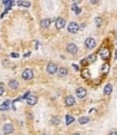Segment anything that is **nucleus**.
<instances>
[{"mask_svg":"<svg viewBox=\"0 0 117 135\" xmlns=\"http://www.w3.org/2000/svg\"><path fill=\"white\" fill-rule=\"evenodd\" d=\"M86 94H87V91H86V89L85 88H83V87H78L76 89V96H77V98H80V99H84L86 96Z\"/></svg>","mask_w":117,"mask_h":135,"instance_id":"423d86ee","label":"nucleus"},{"mask_svg":"<svg viewBox=\"0 0 117 135\" xmlns=\"http://www.w3.org/2000/svg\"><path fill=\"white\" fill-rule=\"evenodd\" d=\"M46 71H47L50 74H55V73L58 71V69H57V66L55 63L51 62L47 64V68H46Z\"/></svg>","mask_w":117,"mask_h":135,"instance_id":"20e7f679","label":"nucleus"},{"mask_svg":"<svg viewBox=\"0 0 117 135\" xmlns=\"http://www.w3.org/2000/svg\"><path fill=\"white\" fill-rule=\"evenodd\" d=\"M97 60V56L95 55V54H91V55H89L88 57H87V61H88V62H95V61Z\"/></svg>","mask_w":117,"mask_h":135,"instance_id":"6ab92c4d","label":"nucleus"},{"mask_svg":"<svg viewBox=\"0 0 117 135\" xmlns=\"http://www.w3.org/2000/svg\"><path fill=\"white\" fill-rule=\"evenodd\" d=\"M55 25H56V28L57 29H62L64 26H66V20H64V18L59 17V18H57V19H56Z\"/></svg>","mask_w":117,"mask_h":135,"instance_id":"6e6552de","label":"nucleus"},{"mask_svg":"<svg viewBox=\"0 0 117 135\" xmlns=\"http://www.w3.org/2000/svg\"><path fill=\"white\" fill-rule=\"evenodd\" d=\"M108 71H110V64H107V63L102 64V67H101V72L104 73V74H106V73H108Z\"/></svg>","mask_w":117,"mask_h":135,"instance_id":"a211bd4d","label":"nucleus"},{"mask_svg":"<svg viewBox=\"0 0 117 135\" xmlns=\"http://www.w3.org/2000/svg\"><path fill=\"white\" fill-rule=\"evenodd\" d=\"M37 102H38V98L36 96H29L27 98V103L29 105H36Z\"/></svg>","mask_w":117,"mask_h":135,"instance_id":"9d476101","label":"nucleus"},{"mask_svg":"<svg viewBox=\"0 0 117 135\" xmlns=\"http://www.w3.org/2000/svg\"><path fill=\"white\" fill-rule=\"evenodd\" d=\"M113 90V87L111 84H107V85H105L104 87V90H103V92H104L105 96H108V94H111V92H112Z\"/></svg>","mask_w":117,"mask_h":135,"instance_id":"ddd939ff","label":"nucleus"},{"mask_svg":"<svg viewBox=\"0 0 117 135\" xmlns=\"http://www.w3.org/2000/svg\"><path fill=\"white\" fill-rule=\"evenodd\" d=\"M68 30H69L70 33H76V32L80 30V27L75 21H71V23L68 25Z\"/></svg>","mask_w":117,"mask_h":135,"instance_id":"f257e3e1","label":"nucleus"},{"mask_svg":"<svg viewBox=\"0 0 117 135\" xmlns=\"http://www.w3.org/2000/svg\"><path fill=\"white\" fill-rule=\"evenodd\" d=\"M116 59H117V50H116Z\"/></svg>","mask_w":117,"mask_h":135,"instance_id":"2f4dec72","label":"nucleus"},{"mask_svg":"<svg viewBox=\"0 0 117 135\" xmlns=\"http://www.w3.org/2000/svg\"><path fill=\"white\" fill-rule=\"evenodd\" d=\"M73 135H81V134H78V133H74V134H73Z\"/></svg>","mask_w":117,"mask_h":135,"instance_id":"7c9ffc66","label":"nucleus"},{"mask_svg":"<svg viewBox=\"0 0 117 135\" xmlns=\"http://www.w3.org/2000/svg\"><path fill=\"white\" fill-rule=\"evenodd\" d=\"M72 122H74V118H73L72 116H70V115H67L66 116V123L69 125H71Z\"/></svg>","mask_w":117,"mask_h":135,"instance_id":"aec40b11","label":"nucleus"},{"mask_svg":"<svg viewBox=\"0 0 117 135\" xmlns=\"http://www.w3.org/2000/svg\"><path fill=\"white\" fill-rule=\"evenodd\" d=\"M99 55L103 60H106V59H108V57H110V50H108L106 47H102L101 49L99 50Z\"/></svg>","mask_w":117,"mask_h":135,"instance_id":"7ed1b4c3","label":"nucleus"},{"mask_svg":"<svg viewBox=\"0 0 117 135\" xmlns=\"http://www.w3.org/2000/svg\"><path fill=\"white\" fill-rule=\"evenodd\" d=\"M21 77H23L24 79H26V80L31 79V78L33 77V72H32V70H30V69L24 70V72L21 73Z\"/></svg>","mask_w":117,"mask_h":135,"instance_id":"f03ea898","label":"nucleus"},{"mask_svg":"<svg viewBox=\"0 0 117 135\" xmlns=\"http://www.w3.org/2000/svg\"><path fill=\"white\" fill-rule=\"evenodd\" d=\"M73 68H74L75 70H78V67H77V66H73Z\"/></svg>","mask_w":117,"mask_h":135,"instance_id":"c756f323","label":"nucleus"},{"mask_svg":"<svg viewBox=\"0 0 117 135\" xmlns=\"http://www.w3.org/2000/svg\"><path fill=\"white\" fill-rule=\"evenodd\" d=\"M14 131V128L11 123H5L3 125V133L4 134H11L12 132Z\"/></svg>","mask_w":117,"mask_h":135,"instance_id":"1a4fd4ad","label":"nucleus"},{"mask_svg":"<svg viewBox=\"0 0 117 135\" xmlns=\"http://www.w3.org/2000/svg\"><path fill=\"white\" fill-rule=\"evenodd\" d=\"M85 45L87 48H94L96 46V41H95V39H92V38H87L85 41Z\"/></svg>","mask_w":117,"mask_h":135,"instance_id":"0eeeda50","label":"nucleus"},{"mask_svg":"<svg viewBox=\"0 0 117 135\" xmlns=\"http://www.w3.org/2000/svg\"><path fill=\"white\" fill-rule=\"evenodd\" d=\"M72 10L75 12V14H80V13L82 12V9H81V8H77V7H76V3H74V4L72 5Z\"/></svg>","mask_w":117,"mask_h":135,"instance_id":"5701e85b","label":"nucleus"},{"mask_svg":"<svg viewBox=\"0 0 117 135\" xmlns=\"http://www.w3.org/2000/svg\"><path fill=\"white\" fill-rule=\"evenodd\" d=\"M81 75H82V77H83V78H85V79H88V78H90V72H89L87 69L82 70Z\"/></svg>","mask_w":117,"mask_h":135,"instance_id":"4468645a","label":"nucleus"},{"mask_svg":"<svg viewBox=\"0 0 117 135\" xmlns=\"http://www.w3.org/2000/svg\"><path fill=\"white\" fill-rule=\"evenodd\" d=\"M50 25H51V19H50V18H44V19L41 20V27H42V28L46 29V28L50 27Z\"/></svg>","mask_w":117,"mask_h":135,"instance_id":"f8f14e48","label":"nucleus"},{"mask_svg":"<svg viewBox=\"0 0 117 135\" xmlns=\"http://www.w3.org/2000/svg\"><path fill=\"white\" fill-rule=\"evenodd\" d=\"M86 62H87V59H83V60L81 61V63H82V64H84V66H85V64H87Z\"/></svg>","mask_w":117,"mask_h":135,"instance_id":"cd10ccee","label":"nucleus"},{"mask_svg":"<svg viewBox=\"0 0 117 135\" xmlns=\"http://www.w3.org/2000/svg\"><path fill=\"white\" fill-rule=\"evenodd\" d=\"M11 56H12L13 58H17V57H18V54H16V53H12V54H11Z\"/></svg>","mask_w":117,"mask_h":135,"instance_id":"a878e982","label":"nucleus"},{"mask_svg":"<svg viewBox=\"0 0 117 135\" xmlns=\"http://www.w3.org/2000/svg\"><path fill=\"white\" fill-rule=\"evenodd\" d=\"M66 105L67 106H72V105H74L75 104V99L73 98L72 96H68L67 98H66Z\"/></svg>","mask_w":117,"mask_h":135,"instance_id":"9b49d317","label":"nucleus"},{"mask_svg":"<svg viewBox=\"0 0 117 135\" xmlns=\"http://www.w3.org/2000/svg\"><path fill=\"white\" fill-rule=\"evenodd\" d=\"M17 4H18V5H23V7H26V8H29L31 3H30L29 1H18Z\"/></svg>","mask_w":117,"mask_h":135,"instance_id":"4be33fe9","label":"nucleus"},{"mask_svg":"<svg viewBox=\"0 0 117 135\" xmlns=\"http://www.w3.org/2000/svg\"><path fill=\"white\" fill-rule=\"evenodd\" d=\"M3 91H4V89H3V87L2 86H0V96H1L2 93H3Z\"/></svg>","mask_w":117,"mask_h":135,"instance_id":"bb28decb","label":"nucleus"},{"mask_svg":"<svg viewBox=\"0 0 117 135\" xmlns=\"http://www.w3.org/2000/svg\"><path fill=\"white\" fill-rule=\"evenodd\" d=\"M58 75L60 77H64L68 75V70L66 69V68H60V69L58 70Z\"/></svg>","mask_w":117,"mask_h":135,"instance_id":"2eb2a0df","label":"nucleus"},{"mask_svg":"<svg viewBox=\"0 0 117 135\" xmlns=\"http://www.w3.org/2000/svg\"><path fill=\"white\" fill-rule=\"evenodd\" d=\"M43 135H48V134H43Z\"/></svg>","mask_w":117,"mask_h":135,"instance_id":"473e14b6","label":"nucleus"},{"mask_svg":"<svg viewBox=\"0 0 117 135\" xmlns=\"http://www.w3.org/2000/svg\"><path fill=\"white\" fill-rule=\"evenodd\" d=\"M78 50L77 46L74 44V43H70V44H68L67 46V52L70 53V54H76Z\"/></svg>","mask_w":117,"mask_h":135,"instance_id":"39448f33","label":"nucleus"},{"mask_svg":"<svg viewBox=\"0 0 117 135\" xmlns=\"http://www.w3.org/2000/svg\"><path fill=\"white\" fill-rule=\"evenodd\" d=\"M88 121H89L88 117H81L80 119H78V122H80L81 125H86V123H88Z\"/></svg>","mask_w":117,"mask_h":135,"instance_id":"412c9836","label":"nucleus"},{"mask_svg":"<svg viewBox=\"0 0 117 135\" xmlns=\"http://www.w3.org/2000/svg\"><path fill=\"white\" fill-rule=\"evenodd\" d=\"M110 135H117V132L113 131V132H111V134H110Z\"/></svg>","mask_w":117,"mask_h":135,"instance_id":"c85d7f7f","label":"nucleus"},{"mask_svg":"<svg viewBox=\"0 0 117 135\" xmlns=\"http://www.w3.org/2000/svg\"><path fill=\"white\" fill-rule=\"evenodd\" d=\"M52 123L55 125H58L59 123H60V119H59L58 117H53L52 118Z\"/></svg>","mask_w":117,"mask_h":135,"instance_id":"b1692460","label":"nucleus"},{"mask_svg":"<svg viewBox=\"0 0 117 135\" xmlns=\"http://www.w3.org/2000/svg\"><path fill=\"white\" fill-rule=\"evenodd\" d=\"M96 25L98 27H100V26L102 25V18H100V17H97L96 18Z\"/></svg>","mask_w":117,"mask_h":135,"instance_id":"393cba45","label":"nucleus"},{"mask_svg":"<svg viewBox=\"0 0 117 135\" xmlns=\"http://www.w3.org/2000/svg\"><path fill=\"white\" fill-rule=\"evenodd\" d=\"M9 86H10V88H12V89H17L18 88V82L15 79H12V80H10Z\"/></svg>","mask_w":117,"mask_h":135,"instance_id":"f3484780","label":"nucleus"},{"mask_svg":"<svg viewBox=\"0 0 117 135\" xmlns=\"http://www.w3.org/2000/svg\"><path fill=\"white\" fill-rule=\"evenodd\" d=\"M10 108V101H5L1 104L0 106V110H8Z\"/></svg>","mask_w":117,"mask_h":135,"instance_id":"dca6fc26","label":"nucleus"}]
</instances>
